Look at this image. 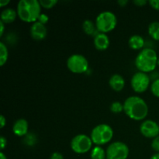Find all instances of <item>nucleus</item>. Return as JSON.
I'll return each instance as SVG.
<instances>
[{"label":"nucleus","instance_id":"nucleus-1","mask_svg":"<svg viewBox=\"0 0 159 159\" xmlns=\"http://www.w3.org/2000/svg\"><path fill=\"white\" fill-rule=\"evenodd\" d=\"M124 110L126 115L134 120H142L148 114V107L146 102L136 96H130L124 101Z\"/></svg>","mask_w":159,"mask_h":159},{"label":"nucleus","instance_id":"nucleus-2","mask_svg":"<svg viewBox=\"0 0 159 159\" xmlns=\"http://www.w3.org/2000/svg\"><path fill=\"white\" fill-rule=\"evenodd\" d=\"M16 12L22 21L35 23L41 14V6L37 0H21L17 4Z\"/></svg>","mask_w":159,"mask_h":159},{"label":"nucleus","instance_id":"nucleus-3","mask_svg":"<svg viewBox=\"0 0 159 159\" xmlns=\"http://www.w3.org/2000/svg\"><path fill=\"white\" fill-rule=\"evenodd\" d=\"M158 56L155 50L145 48L141 51L135 59V65L141 72H152L158 65Z\"/></svg>","mask_w":159,"mask_h":159},{"label":"nucleus","instance_id":"nucleus-4","mask_svg":"<svg viewBox=\"0 0 159 159\" xmlns=\"http://www.w3.org/2000/svg\"><path fill=\"white\" fill-rule=\"evenodd\" d=\"M113 137V128L108 124H102L96 126L93 129L90 138L93 144L96 146H100L110 142Z\"/></svg>","mask_w":159,"mask_h":159},{"label":"nucleus","instance_id":"nucleus-5","mask_svg":"<svg viewBox=\"0 0 159 159\" xmlns=\"http://www.w3.org/2000/svg\"><path fill=\"white\" fill-rule=\"evenodd\" d=\"M117 23L116 15L110 11H104L99 13L96 20V26L98 31L107 34L115 29Z\"/></svg>","mask_w":159,"mask_h":159},{"label":"nucleus","instance_id":"nucleus-6","mask_svg":"<svg viewBox=\"0 0 159 159\" xmlns=\"http://www.w3.org/2000/svg\"><path fill=\"white\" fill-rule=\"evenodd\" d=\"M67 67L75 74H82L88 70L89 62L86 57L82 54H72L67 60Z\"/></svg>","mask_w":159,"mask_h":159},{"label":"nucleus","instance_id":"nucleus-7","mask_svg":"<svg viewBox=\"0 0 159 159\" xmlns=\"http://www.w3.org/2000/svg\"><path fill=\"white\" fill-rule=\"evenodd\" d=\"M106 152L107 159H127L130 151L124 142L116 141L108 146Z\"/></svg>","mask_w":159,"mask_h":159},{"label":"nucleus","instance_id":"nucleus-8","mask_svg":"<svg viewBox=\"0 0 159 159\" xmlns=\"http://www.w3.org/2000/svg\"><path fill=\"white\" fill-rule=\"evenodd\" d=\"M91 138L85 134H79L72 138L71 141V148L77 154H85L90 151L93 146Z\"/></svg>","mask_w":159,"mask_h":159},{"label":"nucleus","instance_id":"nucleus-9","mask_svg":"<svg viewBox=\"0 0 159 159\" xmlns=\"http://www.w3.org/2000/svg\"><path fill=\"white\" fill-rule=\"evenodd\" d=\"M130 84L135 93H142L148 89L150 85V77L147 73L139 71L134 75Z\"/></svg>","mask_w":159,"mask_h":159},{"label":"nucleus","instance_id":"nucleus-10","mask_svg":"<svg viewBox=\"0 0 159 159\" xmlns=\"http://www.w3.org/2000/svg\"><path fill=\"white\" fill-rule=\"evenodd\" d=\"M141 134L147 138H155L159 135V124L151 120H144L140 126Z\"/></svg>","mask_w":159,"mask_h":159},{"label":"nucleus","instance_id":"nucleus-11","mask_svg":"<svg viewBox=\"0 0 159 159\" xmlns=\"http://www.w3.org/2000/svg\"><path fill=\"white\" fill-rule=\"evenodd\" d=\"M48 30L45 25L35 22L30 27V35L33 39L36 40H41L46 37Z\"/></svg>","mask_w":159,"mask_h":159},{"label":"nucleus","instance_id":"nucleus-12","mask_svg":"<svg viewBox=\"0 0 159 159\" xmlns=\"http://www.w3.org/2000/svg\"><path fill=\"white\" fill-rule=\"evenodd\" d=\"M28 123L25 119H19L14 123L12 127V131L14 134L18 137H23L27 134Z\"/></svg>","mask_w":159,"mask_h":159},{"label":"nucleus","instance_id":"nucleus-13","mask_svg":"<svg viewBox=\"0 0 159 159\" xmlns=\"http://www.w3.org/2000/svg\"><path fill=\"white\" fill-rule=\"evenodd\" d=\"M95 48L99 51H105L110 46V39L106 34L99 33L94 37Z\"/></svg>","mask_w":159,"mask_h":159},{"label":"nucleus","instance_id":"nucleus-14","mask_svg":"<svg viewBox=\"0 0 159 159\" xmlns=\"http://www.w3.org/2000/svg\"><path fill=\"white\" fill-rule=\"evenodd\" d=\"M109 84H110V86L111 87V89H113L114 91L120 92L124 88L125 81H124L123 76H121L120 75L114 74L110 79Z\"/></svg>","mask_w":159,"mask_h":159},{"label":"nucleus","instance_id":"nucleus-15","mask_svg":"<svg viewBox=\"0 0 159 159\" xmlns=\"http://www.w3.org/2000/svg\"><path fill=\"white\" fill-rule=\"evenodd\" d=\"M17 16L18 14H17L16 11L11 8H7L2 12L0 18H1V21L6 24V23H11L15 21Z\"/></svg>","mask_w":159,"mask_h":159},{"label":"nucleus","instance_id":"nucleus-16","mask_svg":"<svg viewBox=\"0 0 159 159\" xmlns=\"http://www.w3.org/2000/svg\"><path fill=\"white\" fill-rule=\"evenodd\" d=\"M82 29H83L85 34H86L87 35L94 36V37L99 34L97 28H96V23H94L92 20H86L83 22Z\"/></svg>","mask_w":159,"mask_h":159},{"label":"nucleus","instance_id":"nucleus-17","mask_svg":"<svg viewBox=\"0 0 159 159\" xmlns=\"http://www.w3.org/2000/svg\"><path fill=\"white\" fill-rule=\"evenodd\" d=\"M129 46L134 50H140L144 47V40L141 36L133 35L129 39Z\"/></svg>","mask_w":159,"mask_h":159},{"label":"nucleus","instance_id":"nucleus-18","mask_svg":"<svg viewBox=\"0 0 159 159\" xmlns=\"http://www.w3.org/2000/svg\"><path fill=\"white\" fill-rule=\"evenodd\" d=\"M107 152L100 146H96L91 152V159H106Z\"/></svg>","mask_w":159,"mask_h":159},{"label":"nucleus","instance_id":"nucleus-19","mask_svg":"<svg viewBox=\"0 0 159 159\" xmlns=\"http://www.w3.org/2000/svg\"><path fill=\"white\" fill-rule=\"evenodd\" d=\"M148 34L154 40L159 41V22H153L148 26Z\"/></svg>","mask_w":159,"mask_h":159},{"label":"nucleus","instance_id":"nucleus-20","mask_svg":"<svg viewBox=\"0 0 159 159\" xmlns=\"http://www.w3.org/2000/svg\"><path fill=\"white\" fill-rule=\"evenodd\" d=\"M8 49L6 45L3 42L0 43V65L3 66L8 60Z\"/></svg>","mask_w":159,"mask_h":159},{"label":"nucleus","instance_id":"nucleus-21","mask_svg":"<svg viewBox=\"0 0 159 159\" xmlns=\"http://www.w3.org/2000/svg\"><path fill=\"white\" fill-rule=\"evenodd\" d=\"M110 110L113 113H120L124 111V104L120 102H113L110 105Z\"/></svg>","mask_w":159,"mask_h":159},{"label":"nucleus","instance_id":"nucleus-22","mask_svg":"<svg viewBox=\"0 0 159 159\" xmlns=\"http://www.w3.org/2000/svg\"><path fill=\"white\" fill-rule=\"evenodd\" d=\"M24 142L26 145L29 146H33L36 144L37 142V138H36V135L34 134H27L25 137Z\"/></svg>","mask_w":159,"mask_h":159},{"label":"nucleus","instance_id":"nucleus-23","mask_svg":"<svg viewBox=\"0 0 159 159\" xmlns=\"http://www.w3.org/2000/svg\"><path fill=\"white\" fill-rule=\"evenodd\" d=\"M39 2H40L41 7L48 9L53 8L57 3V1H56V0H41V1Z\"/></svg>","mask_w":159,"mask_h":159},{"label":"nucleus","instance_id":"nucleus-24","mask_svg":"<svg viewBox=\"0 0 159 159\" xmlns=\"http://www.w3.org/2000/svg\"><path fill=\"white\" fill-rule=\"evenodd\" d=\"M151 91L152 94L159 98V79H155L151 85Z\"/></svg>","mask_w":159,"mask_h":159},{"label":"nucleus","instance_id":"nucleus-25","mask_svg":"<svg viewBox=\"0 0 159 159\" xmlns=\"http://www.w3.org/2000/svg\"><path fill=\"white\" fill-rule=\"evenodd\" d=\"M152 148L154 151L159 153V135L153 139L152 142Z\"/></svg>","mask_w":159,"mask_h":159},{"label":"nucleus","instance_id":"nucleus-26","mask_svg":"<svg viewBox=\"0 0 159 159\" xmlns=\"http://www.w3.org/2000/svg\"><path fill=\"white\" fill-rule=\"evenodd\" d=\"M48 20H49V17H48L46 14L41 13L40 15V16H39L38 20H37V22H39V23L45 25L47 23H48Z\"/></svg>","mask_w":159,"mask_h":159},{"label":"nucleus","instance_id":"nucleus-27","mask_svg":"<svg viewBox=\"0 0 159 159\" xmlns=\"http://www.w3.org/2000/svg\"><path fill=\"white\" fill-rule=\"evenodd\" d=\"M148 2L152 8L156 9V10H159V0H150Z\"/></svg>","mask_w":159,"mask_h":159},{"label":"nucleus","instance_id":"nucleus-28","mask_svg":"<svg viewBox=\"0 0 159 159\" xmlns=\"http://www.w3.org/2000/svg\"><path fill=\"white\" fill-rule=\"evenodd\" d=\"M148 3L147 0H134V4L136 5L137 6H144Z\"/></svg>","mask_w":159,"mask_h":159},{"label":"nucleus","instance_id":"nucleus-29","mask_svg":"<svg viewBox=\"0 0 159 159\" xmlns=\"http://www.w3.org/2000/svg\"><path fill=\"white\" fill-rule=\"evenodd\" d=\"M7 144V140L4 136H2L0 138V145H1V150H4L5 148L6 147Z\"/></svg>","mask_w":159,"mask_h":159},{"label":"nucleus","instance_id":"nucleus-30","mask_svg":"<svg viewBox=\"0 0 159 159\" xmlns=\"http://www.w3.org/2000/svg\"><path fill=\"white\" fill-rule=\"evenodd\" d=\"M50 159H64V157L62 154H61L60 152H54L51 155Z\"/></svg>","mask_w":159,"mask_h":159},{"label":"nucleus","instance_id":"nucleus-31","mask_svg":"<svg viewBox=\"0 0 159 159\" xmlns=\"http://www.w3.org/2000/svg\"><path fill=\"white\" fill-rule=\"evenodd\" d=\"M6 124V118H5L4 116L2 115V116H0V127H1V128H3Z\"/></svg>","mask_w":159,"mask_h":159},{"label":"nucleus","instance_id":"nucleus-32","mask_svg":"<svg viewBox=\"0 0 159 159\" xmlns=\"http://www.w3.org/2000/svg\"><path fill=\"white\" fill-rule=\"evenodd\" d=\"M5 30V23L0 20V37H2L3 34H4Z\"/></svg>","mask_w":159,"mask_h":159},{"label":"nucleus","instance_id":"nucleus-33","mask_svg":"<svg viewBox=\"0 0 159 159\" xmlns=\"http://www.w3.org/2000/svg\"><path fill=\"white\" fill-rule=\"evenodd\" d=\"M9 2H10L9 0H1V1H0V7H4V6H6Z\"/></svg>","mask_w":159,"mask_h":159},{"label":"nucleus","instance_id":"nucleus-34","mask_svg":"<svg viewBox=\"0 0 159 159\" xmlns=\"http://www.w3.org/2000/svg\"><path fill=\"white\" fill-rule=\"evenodd\" d=\"M118 4L121 6V7H124V6H126V5L128 3V1L127 0H119L117 2Z\"/></svg>","mask_w":159,"mask_h":159},{"label":"nucleus","instance_id":"nucleus-35","mask_svg":"<svg viewBox=\"0 0 159 159\" xmlns=\"http://www.w3.org/2000/svg\"><path fill=\"white\" fill-rule=\"evenodd\" d=\"M151 159H159V153H156L152 155Z\"/></svg>","mask_w":159,"mask_h":159},{"label":"nucleus","instance_id":"nucleus-36","mask_svg":"<svg viewBox=\"0 0 159 159\" xmlns=\"http://www.w3.org/2000/svg\"><path fill=\"white\" fill-rule=\"evenodd\" d=\"M0 159H7L6 158V156L5 155V154L3 153L2 152H0Z\"/></svg>","mask_w":159,"mask_h":159},{"label":"nucleus","instance_id":"nucleus-37","mask_svg":"<svg viewBox=\"0 0 159 159\" xmlns=\"http://www.w3.org/2000/svg\"><path fill=\"white\" fill-rule=\"evenodd\" d=\"M158 65L159 66V57L158 58Z\"/></svg>","mask_w":159,"mask_h":159}]
</instances>
